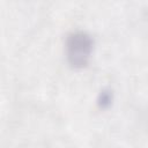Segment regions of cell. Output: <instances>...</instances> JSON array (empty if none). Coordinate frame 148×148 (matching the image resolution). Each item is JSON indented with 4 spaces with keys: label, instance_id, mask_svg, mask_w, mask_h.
I'll use <instances>...</instances> for the list:
<instances>
[{
    "label": "cell",
    "instance_id": "cell-1",
    "mask_svg": "<svg viewBox=\"0 0 148 148\" xmlns=\"http://www.w3.org/2000/svg\"><path fill=\"white\" fill-rule=\"evenodd\" d=\"M94 51V39L86 31H73L66 39V57L73 68H83L89 64Z\"/></svg>",
    "mask_w": 148,
    "mask_h": 148
},
{
    "label": "cell",
    "instance_id": "cell-2",
    "mask_svg": "<svg viewBox=\"0 0 148 148\" xmlns=\"http://www.w3.org/2000/svg\"><path fill=\"white\" fill-rule=\"evenodd\" d=\"M97 103H98L99 108H102V109L109 108L111 105V103H112V92L110 90H108V89L102 90L99 96H98Z\"/></svg>",
    "mask_w": 148,
    "mask_h": 148
}]
</instances>
